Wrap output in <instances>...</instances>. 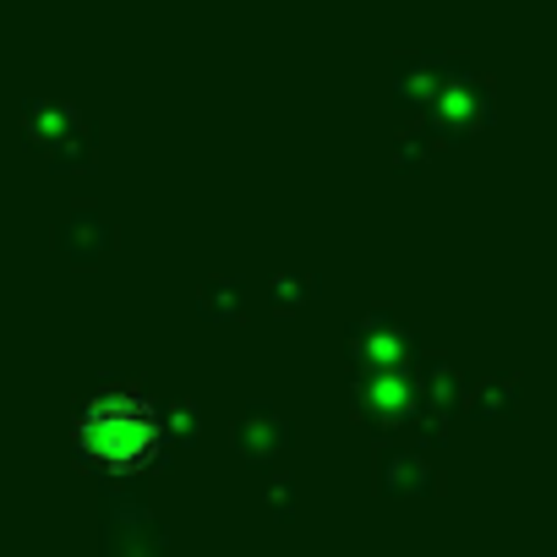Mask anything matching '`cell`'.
<instances>
[{
	"mask_svg": "<svg viewBox=\"0 0 557 557\" xmlns=\"http://www.w3.org/2000/svg\"><path fill=\"white\" fill-rule=\"evenodd\" d=\"M159 437H164L159 410L143 394H132V388H110V394H99L83 410V448L94 459H104L110 470L148 465L159 454Z\"/></svg>",
	"mask_w": 557,
	"mask_h": 557,
	"instance_id": "cell-1",
	"label": "cell"
}]
</instances>
